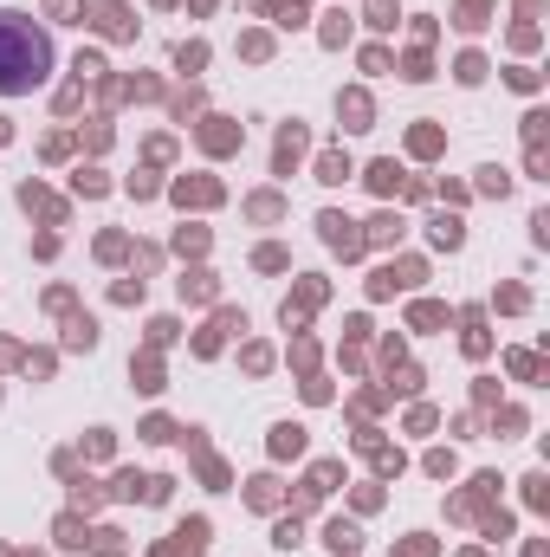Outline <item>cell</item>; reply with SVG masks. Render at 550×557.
<instances>
[{
    "mask_svg": "<svg viewBox=\"0 0 550 557\" xmlns=\"http://www.w3.org/2000/svg\"><path fill=\"white\" fill-rule=\"evenodd\" d=\"M52 72V39L39 33L26 13H0V91L20 98V91H39Z\"/></svg>",
    "mask_w": 550,
    "mask_h": 557,
    "instance_id": "1",
    "label": "cell"
}]
</instances>
